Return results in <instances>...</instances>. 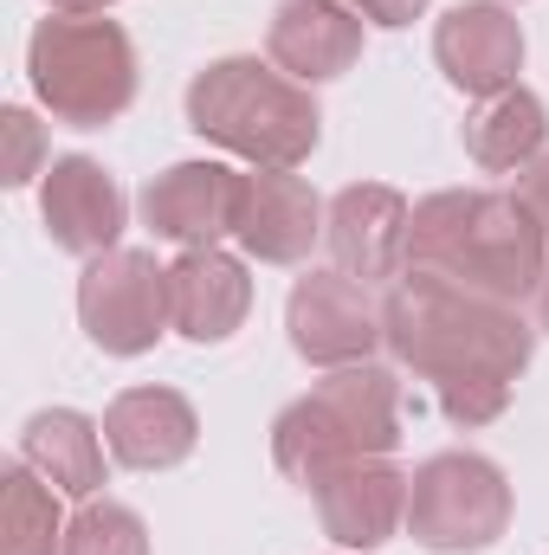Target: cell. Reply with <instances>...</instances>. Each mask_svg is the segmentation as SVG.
I'll use <instances>...</instances> for the list:
<instances>
[{"mask_svg":"<svg viewBox=\"0 0 549 555\" xmlns=\"http://www.w3.org/2000/svg\"><path fill=\"white\" fill-rule=\"evenodd\" d=\"M382 349L395 369L433 388L439 414L452 426H491L511 408L518 375L531 369L537 330L518 304L465 291L439 272H401L382 297Z\"/></svg>","mask_w":549,"mask_h":555,"instance_id":"1","label":"cell"},{"mask_svg":"<svg viewBox=\"0 0 549 555\" xmlns=\"http://www.w3.org/2000/svg\"><path fill=\"white\" fill-rule=\"evenodd\" d=\"M408 266L524 310L549 278V227L518 188H439L413 201Z\"/></svg>","mask_w":549,"mask_h":555,"instance_id":"2","label":"cell"},{"mask_svg":"<svg viewBox=\"0 0 549 555\" xmlns=\"http://www.w3.org/2000/svg\"><path fill=\"white\" fill-rule=\"evenodd\" d=\"M188 130L253 168H304L323 137V111L291 72L233 52L188 78Z\"/></svg>","mask_w":549,"mask_h":555,"instance_id":"3","label":"cell"},{"mask_svg":"<svg viewBox=\"0 0 549 555\" xmlns=\"http://www.w3.org/2000/svg\"><path fill=\"white\" fill-rule=\"evenodd\" d=\"M401 446V382L382 362L330 369L272 420V465L291 485H317L349 459H388Z\"/></svg>","mask_w":549,"mask_h":555,"instance_id":"4","label":"cell"},{"mask_svg":"<svg viewBox=\"0 0 549 555\" xmlns=\"http://www.w3.org/2000/svg\"><path fill=\"white\" fill-rule=\"evenodd\" d=\"M33 98L65 130H104L137 104V46L104 13H52L26 39Z\"/></svg>","mask_w":549,"mask_h":555,"instance_id":"5","label":"cell"},{"mask_svg":"<svg viewBox=\"0 0 549 555\" xmlns=\"http://www.w3.org/2000/svg\"><path fill=\"white\" fill-rule=\"evenodd\" d=\"M511 530V478L485 452H433L408 472V537L433 555H478Z\"/></svg>","mask_w":549,"mask_h":555,"instance_id":"6","label":"cell"},{"mask_svg":"<svg viewBox=\"0 0 549 555\" xmlns=\"http://www.w3.org/2000/svg\"><path fill=\"white\" fill-rule=\"evenodd\" d=\"M78 323L104 356H149L175 330L168 323V266H155V253H137V246L85 259Z\"/></svg>","mask_w":549,"mask_h":555,"instance_id":"7","label":"cell"},{"mask_svg":"<svg viewBox=\"0 0 549 555\" xmlns=\"http://www.w3.org/2000/svg\"><path fill=\"white\" fill-rule=\"evenodd\" d=\"M291 349L317 369H356L382 349V304L369 284L343 272H304L284 297Z\"/></svg>","mask_w":549,"mask_h":555,"instance_id":"8","label":"cell"},{"mask_svg":"<svg viewBox=\"0 0 549 555\" xmlns=\"http://www.w3.org/2000/svg\"><path fill=\"white\" fill-rule=\"evenodd\" d=\"M408 227H413V207L401 188H388V181H349L330 201L323 246H330V259H336L343 278H356V284H395V278L408 272Z\"/></svg>","mask_w":549,"mask_h":555,"instance_id":"9","label":"cell"},{"mask_svg":"<svg viewBox=\"0 0 549 555\" xmlns=\"http://www.w3.org/2000/svg\"><path fill=\"white\" fill-rule=\"evenodd\" d=\"M240 188H246V175L227 162H175L142 188V227L181 253L220 246L240 227Z\"/></svg>","mask_w":549,"mask_h":555,"instance_id":"10","label":"cell"},{"mask_svg":"<svg viewBox=\"0 0 549 555\" xmlns=\"http://www.w3.org/2000/svg\"><path fill=\"white\" fill-rule=\"evenodd\" d=\"M433 65L465 98H498L524 72V26L505 0H459L433 26Z\"/></svg>","mask_w":549,"mask_h":555,"instance_id":"11","label":"cell"},{"mask_svg":"<svg viewBox=\"0 0 549 555\" xmlns=\"http://www.w3.org/2000/svg\"><path fill=\"white\" fill-rule=\"evenodd\" d=\"M39 220L52 233L59 253H78V259H104L117 253L124 227H130V201L124 188L111 181L104 162L91 155H59L39 181Z\"/></svg>","mask_w":549,"mask_h":555,"instance_id":"12","label":"cell"},{"mask_svg":"<svg viewBox=\"0 0 549 555\" xmlns=\"http://www.w3.org/2000/svg\"><path fill=\"white\" fill-rule=\"evenodd\" d=\"M317 498V517H323V537L336 550H382L395 543V530L408 524V472L388 465V459H349L336 472H323L310 485Z\"/></svg>","mask_w":549,"mask_h":555,"instance_id":"13","label":"cell"},{"mask_svg":"<svg viewBox=\"0 0 549 555\" xmlns=\"http://www.w3.org/2000/svg\"><path fill=\"white\" fill-rule=\"evenodd\" d=\"M330 207L317 201V188L291 168H253L240 188V227L233 240L246 246V259L259 266H304L310 246L323 240Z\"/></svg>","mask_w":549,"mask_h":555,"instance_id":"14","label":"cell"},{"mask_svg":"<svg viewBox=\"0 0 549 555\" xmlns=\"http://www.w3.org/2000/svg\"><path fill=\"white\" fill-rule=\"evenodd\" d=\"M253 310V278L246 259L220 246H194L168 266V323L188 343H227Z\"/></svg>","mask_w":549,"mask_h":555,"instance_id":"15","label":"cell"},{"mask_svg":"<svg viewBox=\"0 0 549 555\" xmlns=\"http://www.w3.org/2000/svg\"><path fill=\"white\" fill-rule=\"evenodd\" d=\"M266 52L297 85H330L362 59V20L343 0H278Z\"/></svg>","mask_w":549,"mask_h":555,"instance_id":"16","label":"cell"},{"mask_svg":"<svg viewBox=\"0 0 549 555\" xmlns=\"http://www.w3.org/2000/svg\"><path fill=\"white\" fill-rule=\"evenodd\" d=\"M104 446L130 472H175L201 446V420L175 388H124L104 408Z\"/></svg>","mask_w":549,"mask_h":555,"instance_id":"17","label":"cell"},{"mask_svg":"<svg viewBox=\"0 0 549 555\" xmlns=\"http://www.w3.org/2000/svg\"><path fill=\"white\" fill-rule=\"evenodd\" d=\"M104 426L85 420L78 408H39L20 426V465H33L59 498L91 504L104 491Z\"/></svg>","mask_w":549,"mask_h":555,"instance_id":"18","label":"cell"},{"mask_svg":"<svg viewBox=\"0 0 549 555\" xmlns=\"http://www.w3.org/2000/svg\"><path fill=\"white\" fill-rule=\"evenodd\" d=\"M549 142V111L537 91L511 85L498 98H478V111L465 117V155L485 175H524Z\"/></svg>","mask_w":549,"mask_h":555,"instance_id":"19","label":"cell"},{"mask_svg":"<svg viewBox=\"0 0 549 555\" xmlns=\"http://www.w3.org/2000/svg\"><path fill=\"white\" fill-rule=\"evenodd\" d=\"M0 555H65L59 491L33 465L0 472Z\"/></svg>","mask_w":549,"mask_h":555,"instance_id":"20","label":"cell"},{"mask_svg":"<svg viewBox=\"0 0 549 555\" xmlns=\"http://www.w3.org/2000/svg\"><path fill=\"white\" fill-rule=\"evenodd\" d=\"M65 555H149V524L117 498H91L65 524Z\"/></svg>","mask_w":549,"mask_h":555,"instance_id":"21","label":"cell"},{"mask_svg":"<svg viewBox=\"0 0 549 555\" xmlns=\"http://www.w3.org/2000/svg\"><path fill=\"white\" fill-rule=\"evenodd\" d=\"M0 124H7V137H13V168H7V188H26V181H33V162H39V124H33L26 111H7Z\"/></svg>","mask_w":549,"mask_h":555,"instance_id":"22","label":"cell"},{"mask_svg":"<svg viewBox=\"0 0 549 555\" xmlns=\"http://www.w3.org/2000/svg\"><path fill=\"white\" fill-rule=\"evenodd\" d=\"M356 20H369V26H388V33H401V26H413L433 0H343Z\"/></svg>","mask_w":549,"mask_h":555,"instance_id":"23","label":"cell"},{"mask_svg":"<svg viewBox=\"0 0 549 555\" xmlns=\"http://www.w3.org/2000/svg\"><path fill=\"white\" fill-rule=\"evenodd\" d=\"M518 194H524V207H531V214L549 227V149L531 162V168H524V175H518Z\"/></svg>","mask_w":549,"mask_h":555,"instance_id":"24","label":"cell"},{"mask_svg":"<svg viewBox=\"0 0 549 555\" xmlns=\"http://www.w3.org/2000/svg\"><path fill=\"white\" fill-rule=\"evenodd\" d=\"M52 13H104V7H117V0H46Z\"/></svg>","mask_w":549,"mask_h":555,"instance_id":"25","label":"cell"},{"mask_svg":"<svg viewBox=\"0 0 549 555\" xmlns=\"http://www.w3.org/2000/svg\"><path fill=\"white\" fill-rule=\"evenodd\" d=\"M537 330H549V278H544V291H537Z\"/></svg>","mask_w":549,"mask_h":555,"instance_id":"26","label":"cell"}]
</instances>
